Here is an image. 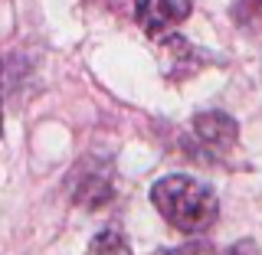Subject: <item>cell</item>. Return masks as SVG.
<instances>
[{"instance_id":"6da1fadb","label":"cell","mask_w":262,"mask_h":255,"mask_svg":"<svg viewBox=\"0 0 262 255\" xmlns=\"http://www.w3.org/2000/svg\"><path fill=\"white\" fill-rule=\"evenodd\" d=\"M151 203L184 236L207 233L220 216L216 193L207 183H200V180H193L187 174H170V177L158 180L154 190H151Z\"/></svg>"},{"instance_id":"7a4b0ae2","label":"cell","mask_w":262,"mask_h":255,"mask_svg":"<svg viewBox=\"0 0 262 255\" xmlns=\"http://www.w3.org/2000/svg\"><path fill=\"white\" fill-rule=\"evenodd\" d=\"M190 10H193V0H135V20L151 36H161L170 27L184 23Z\"/></svg>"},{"instance_id":"3957f363","label":"cell","mask_w":262,"mask_h":255,"mask_svg":"<svg viewBox=\"0 0 262 255\" xmlns=\"http://www.w3.org/2000/svg\"><path fill=\"white\" fill-rule=\"evenodd\" d=\"M193 134H196V141L216 157V154H226L229 147L236 144L239 125L223 111H203V114L193 118Z\"/></svg>"},{"instance_id":"277c9868","label":"cell","mask_w":262,"mask_h":255,"mask_svg":"<svg viewBox=\"0 0 262 255\" xmlns=\"http://www.w3.org/2000/svg\"><path fill=\"white\" fill-rule=\"evenodd\" d=\"M72 196H76V203L85 206V210H102L115 196L112 177L105 174L102 167L85 164V167H79V177H76V183H72Z\"/></svg>"},{"instance_id":"5b68a950","label":"cell","mask_w":262,"mask_h":255,"mask_svg":"<svg viewBox=\"0 0 262 255\" xmlns=\"http://www.w3.org/2000/svg\"><path fill=\"white\" fill-rule=\"evenodd\" d=\"M85 255H131L128 242L121 233H115V229H105V233H98L92 242H89V252Z\"/></svg>"},{"instance_id":"8992f818","label":"cell","mask_w":262,"mask_h":255,"mask_svg":"<svg viewBox=\"0 0 262 255\" xmlns=\"http://www.w3.org/2000/svg\"><path fill=\"white\" fill-rule=\"evenodd\" d=\"M233 20H236V27H256V23H262V0H236Z\"/></svg>"},{"instance_id":"52a82bcc","label":"cell","mask_w":262,"mask_h":255,"mask_svg":"<svg viewBox=\"0 0 262 255\" xmlns=\"http://www.w3.org/2000/svg\"><path fill=\"white\" fill-rule=\"evenodd\" d=\"M167 255H216V249H213L210 242H184L180 249L167 252Z\"/></svg>"},{"instance_id":"ba28073f","label":"cell","mask_w":262,"mask_h":255,"mask_svg":"<svg viewBox=\"0 0 262 255\" xmlns=\"http://www.w3.org/2000/svg\"><path fill=\"white\" fill-rule=\"evenodd\" d=\"M223 255H256V252H252V245H243L239 242V245H233V249H226Z\"/></svg>"},{"instance_id":"9c48e42d","label":"cell","mask_w":262,"mask_h":255,"mask_svg":"<svg viewBox=\"0 0 262 255\" xmlns=\"http://www.w3.org/2000/svg\"><path fill=\"white\" fill-rule=\"evenodd\" d=\"M0 134H4V65H0Z\"/></svg>"}]
</instances>
